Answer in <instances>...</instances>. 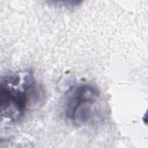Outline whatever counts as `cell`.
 Here are the masks:
<instances>
[{"label": "cell", "mask_w": 148, "mask_h": 148, "mask_svg": "<svg viewBox=\"0 0 148 148\" xmlns=\"http://www.w3.org/2000/svg\"><path fill=\"white\" fill-rule=\"evenodd\" d=\"M100 92L91 84H82L73 88L68 93L64 105L66 119L75 125L90 123L94 117L95 103Z\"/></svg>", "instance_id": "2"}, {"label": "cell", "mask_w": 148, "mask_h": 148, "mask_svg": "<svg viewBox=\"0 0 148 148\" xmlns=\"http://www.w3.org/2000/svg\"><path fill=\"white\" fill-rule=\"evenodd\" d=\"M0 89L1 114L11 123L21 120L45 97L43 89L29 71L2 76Z\"/></svg>", "instance_id": "1"}]
</instances>
